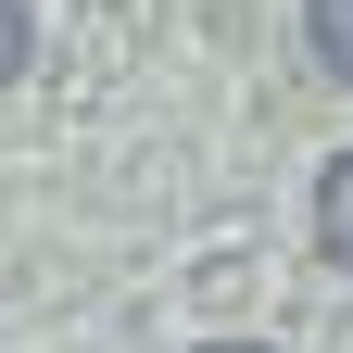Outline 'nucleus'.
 I'll list each match as a JSON object with an SVG mask.
<instances>
[{
  "label": "nucleus",
  "instance_id": "f257e3e1",
  "mask_svg": "<svg viewBox=\"0 0 353 353\" xmlns=\"http://www.w3.org/2000/svg\"><path fill=\"white\" fill-rule=\"evenodd\" d=\"M316 252H328L341 278H353V152H341V164L316 176Z\"/></svg>",
  "mask_w": 353,
  "mask_h": 353
},
{
  "label": "nucleus",
  "instance_id": "f03ea898",
  "mask_svg": "<svg viewBox=\"0 0 353 353\" xmlns=\"http://www.w3.org/2000/svg\"><path fill=\"white\" fill-rule=\"evenodd\" d=\"M303 38H316L328 76H353V0H303Z\"/></svg>",
  "mask_w": 353,
  "mask_h": 353
},
{
  "label": "nucleus",
  "instance_id": "7ed1b4c3",
  "mask_svg": "<svg viewBox=\"0 0 353 353\" xmlns=\"http://www.w3.org/2000/svg\"><path fill=\"white\" fill-rule=\"evenodd\" d=\"M214 353H252V341H214Z\"/></svg>",
  "mask_w": 353,
  "mask_h": 353
}]
</instances>
